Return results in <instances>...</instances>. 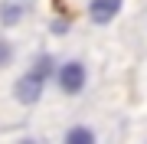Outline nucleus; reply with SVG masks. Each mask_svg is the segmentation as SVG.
Here are the masks:
<instances>
[{
    "instance_id": "6",
    "label": "nucleus",
    "mask_w": 147,
    "mask_h": 144,
    "mask_svg": "<svg viewBox=\"0 0 147 144\" xmlns=\"http://www.w3.org/2000/svg\"><path fill=\"white\" fill-rule=\"evenodd\" d=\"M49 69H53V59H49V56H39V59H36V69H33V72H36L39 79H46Z\"/></svg>"
},
{
    "instance_id": "1",
    "label": "nucleus",
    "mask_w": 147,
    "mask_h": 144,
    "mask_svg": "<svg viewBox=\"0 0 147 144\" xmlns=\"http://www.w3.org/2000/svg\"><path fill=\"white\" fill-rule=\"evenodd\" d=\"M42 82H46V79H39L36 72L23 75V79L13 85V95H16V101H23V105H36V101H39V95H42Z\"/></svg>"
},
{
    "instance_id": "4",
    "label": "nucleus",
    "mask_w": 147,
    "mask_h": 144,
    "mask_svg": "<svg viewBox=\"0 0 147 144\" xmlns=\"http://www.w3.org/2000/svg\"><path fill=\"white\" fill-rule=\"evenodd\" d=\"M20 16H23V10L16 3H3L0 7V20L7 23V26H13V23H20Z\"/></svg>"
},
{
    "instance_id": "7",
    "label": "nucleus",
    "mask_w": 147,
    "mask_h": 144,
    "mask_svg": "<svg viewBox=\"0 0 147 144\" xmlns=\"http://www.w3.org/2000/svg\"><path fill=\"white\" fill-rule=\"evenodd\" d=\"M13 59V49H10V43H3V39H0V66H7Z\"/></svg>"
},
{
    "instance_id": "2",
    "label": "nucleus",
    "mask_w": 147,
    "mask_h": 144,
    "mask_svg": "<svg viewBox=\"0 0 147 144\" xmlns=\"http://www.w3.org/2000/svg\"><path fill=\"white\" fill-rule=\"evenodd\" d=\"M59 85H62V92L75 95V92L85 85V66L82 62H65L62 69H59Z\"/></svg>"
},
{
    "instance_id": "5",
    "label": "nucleus",
    "mask_w": 147,
    "mask_h": 144,
    "mask_svg": "<svg viewBox=\"0 0 147 144\" xmlns=\"http://www.w3.org/2000/svg\"><path fill=\"white\" fill-rule=\"evenodd\" d=\"M65 138H69V144H92V141H95V134H92V131H85V128H72Z\"/></svg>"
},
{
    "instance_id": "3",
    "label": "nucleus",
    "mask_w": 147,
    "mask_h": 144,
    "mask_svg": "<svg viewBox=\"0 0 147 144\" xmlns=\"http://www.w3.org/2000/svg\"><path fill=\"white\" fill-rule=\"evenodd\" d=\"M118 10H121V0H92V7H88L95 23H108Z\"/></svg>"
}]
</instances>
